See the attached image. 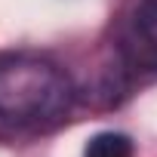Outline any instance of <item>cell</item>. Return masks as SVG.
Masks as SVG:
<instances>
[{"label":"cell","mask_w":157,"mask_h":157,"mask_svg":"<svg viewBox=\"0 0 157 157\" xmlns=\"http://www.w3.org/2000/svg\"><path fill=\"white\" fill-rule=\"evenodd\" d=\"M71 80L52 62L37 56L0 59V117L19 126H46L68 114Z\"/></svg>","instance_id":"1"},{"label":"cell","mask_w":157,"mask_h":157,"mask_svg":"<svg viewBox=\"0 0 157 157\" xmlns=\"http://www.w3.org/2000/svg\"><path fill=\"white\" fill-rule=\"evenodd\" d=\"M117 52L129 74L157 77V0H136L117 31Z\"/></svg>","instance_id":"2"},{"label":"cell","mask_w":157,"mask_h":157,"mask_svg":"<svg viewBox=\"0 0 157 157\" xmlns=\"http://www.w3.org/2000/svg\"><path fill=\"white\" fill-rule=\"evenodd\" d=\"M132 154H136L132 139L123 132H99L83 148V157H132Z\"/></svg>","instance_id":"3"}]
</instances>
